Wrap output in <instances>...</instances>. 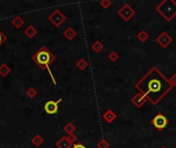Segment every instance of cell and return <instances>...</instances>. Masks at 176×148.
I'll list each match as a JSON object with an SVG mask.
<instances>
[{
    "label": "cell",
    "instance_id": "cell-1",
    "mask_svg": "<svg viewBox=\"0 0 176 148\" xmlns=\"http://www.w3.org/2000/svg\"><path fill=\"white\" fill-rule=\"evenodd\" d=\"M140 94L144 95L152 105L158 104L161 99L172 90L169 79L157 67H152L140 80L135 84Z\"/></svg>",
    "mask_w": 176,
    "mask_h": 148
},
{
    "label": "cell",
    "instance_id": "cell-2",
    "mask_svg": "<svg viewBox=\"0 0 176 148\" xmlns=\"http://www.w3.org/2000/svg\"><path fill=\"white\" fill-rule=\"evenodd\" d=\"M31 60L33 61L41 70H48L52 80H53V82H54V84H57L54 75H53L52 71H51V69H49V65H51L52 63H54V62L56 61V57H55V55L48 49V47L45 46V45L39 47L38 51L35 53L34 55H32Z\"/></svg>",
    "mask_w": 176,
    "mask_h": 148
},
{
    "label": "cell",
    "instance_id": "cell-3",
    "mask_svg": "<svg viewBox=\"0 0 176 148\" xmlns=\"http://www.w3.org/2000/svg\"><path fill=\"white\" fill-rule=\"evenodd\" d=\"M155 10L159 13L166 21H172L176 17V2L174 0H165L159 3L155 7Z\"/></svg>",
    "mask_w": 176,
    "mask_h": 148
},
{
    "label": "cell",
    "instance_id": "cell-4",
    "mask_svg": "<svg viewBox=\"0 0 176 148\" xmlns=\"http://www.w3.org/2000/svg\"><path fill=\"white\" fill-rule=\"evenodd\" d=\"M48 19L56 28H58L67 20V17L59 10V8H56V10H54V11L49 14Z\"/></svg>",
    "mask_w": 176,
    "mask_h": 148
},
{
    "label": "cell",
    "instance_id": "cell-5",
    "mask_svg": "<svg viewBox=\"0 0 176 148\" xmlns=\"http://www.w3.org/2000/svg\"><path fill=\"white\" fill-rule=\"evenodd\" d=\"M77 140V137L73 135H68V136H63L59 140L56 142V147L58 148H71L72 145L74 144V142Z\"/></svg>",
    "mask_w": 176,
    "mask_h": 148
},
{
    "label": "cell",
    "instance_id": "cell-6",
    "mask_svg": "<svg viewBox=\"0 0 176 148\" xmlns=\"http://www.w3.org/2000/svg\"><path fill=\"white\" fill-rule=\"evenodd\" d=\"M117 14H119V16L121 17L124 21H130L132 18L135 16L136 11L133 10V7H132L130 4L125 3V4L123 5V6L119 10Z\"/></svg>",
    "mask_w": 176,
    "mask_h": 148
},
{
    "label": "cell",
    "instance_id": "cell-7",
    "mask_svg": "<svg viewBox=\"0 0 176 148\" xmlns=\"http://www.w3.org/2000/svg\"><path fill=\"white\" fill-rule=\"evenodd\" d=\"M151 123L154 125L155 129H158L159 131H162L168 125V118L162 113H158L155 116L151 119Z\"/></svg>",
    "mask_w": 176,
    "mask_h": 148
},
{
    "label": "cell",
    "instance_id": "cell-8",
    "mask_svg": "<svg viewBox=\"0 0 176 148\" xmlns=\"http://www.w3.org/2000/svg\"><path fill=\"white\" fill-rule=\"evenodd\" d=\"M63 100L59 99L58 101H53V100H49L45 104V111L48 114H56L59 110V103H61Z\"/></svg>",
    "mask_w": 176,
    "mask_h": 148
},
{
    "label": "cell",
    "instance_id": "cell-9",
    "mask_svg": "<svg viewBox=\"0 0 176 148\" xmlns=\"http://www.w3.org/2000/svg\"><path fill=\"white\" fill-rule=\"evenodd\" d=\"M155 41H157L158 44L162 46L163 49H166V47L172 42L173 39H172V37L170 36L168 33H167V32H163L162 34L159 35V36L157 37Z\"/></svg>",
    "mask_w": 176,
    "mask_h": 148
},
{
    "label": "cell",
    "instance_id": "cell-10",
    "mask_svg": "<svg viewBox=\"0 0 176 148\" xmlns=\"http://www.w3.org/2000/svg\"><path fill=\"white\" fill-rule=\"evenodd\" d=\"M145 102H146V97L140 93L135 95V96L132 98V103H133L134 106H136L137 108H141L142 106L144 105Z\"/></svg>",
    "mask_w": 176,
    "mask_h": 148
},
{
    "label": "cell",
    "instance_id": "cell-11",
    "mask_svg": "<svg viewBox=\"0 0 176 148\" xmlns=\"http://www.w3.org/2000/svg\"><path fill=\"white\" fill-rule=\"evenodd\" d=\"M102 117H103V119L105 121H107L108 123H111L116 118V114L114 113V112L111 110V109H108L107 111L104 112V114L102 115Z\"/></svg>",
    "mask_w": 176,
    "mask_h": 148
},
{
    "label": "cell",
    "instance_id": "cell-12",
    "mask_svg": "<svg viewBox=\"0 0 176 148\" xmlns=\"http://www.w3.org/2000/svg\"><path fill=\"white\" fill-rule=\"evenodd\" d=\"M38 33V31H37V29L34 27L33 25H28L27 26V28L24 30V34L27 36L28 38H33L35 37L37 35Z\"/></svg>",
    "mask_w": 176,
    "mask_h": 148
},
{
    "label": "cell",
    "instance_id": "cell-13",
    "mask_svg": "<svg viewBox=\"0 0 176 148\" xmlns=\"http://www.w3.org/2000/svg\"><path fill=\"white\" fill-rule=\"evenodd\" d=\"M76 31L72 27H67L63 32V36L66 38L67 40H72L74 39V37L76 36Z\"/></svg>",
    "mask_w": 176,
    "mask_h": 148
},
{
    "label": "cell",
    "instance_id": "cell-14",
    "mask_svg": "<svg viewBox=\"0 0 176 148\" xmlns=\"http://www.w3.org/2000/svg\"><path fill=\"white\" fill-rule=\"evenodd\" d=\"M10 24L16 29H21L23 27V25L25 24V21H24V19H23L21 16H17V17H14V19L10 21Z\"/></svg>",
    "mask_w": 176,
    "mask_h": 148
},
{
    "label": "cell",
    "instance_id": "cell-15",
    "mask_svg": "<svg viewBox=\"0 0 176 148\" xmlns=\"http://www.w3.org/2000/svg\"><path fill=\"white\" fill-rule=\"evenodd\" d=\"M11 69L6 63H2L0 65V76L1 77H6L8 74H10Z\"/></svg>",
    "mask_w": 176,
    "mask_h": 148
},
{
    "label": "cell",
    "instance_id": "cell-16",
    "mask_svg": "<svg viewBox=\"0 0 176 148\" xmlns=\"http://www.w3.org/2000/svg\"><path fill=\"white\" fill-rule=\"evenodd\" d=\"M32 144L34 145V146H36V147H39V146H41V145L45 143V139H43L42 136H40L39 134H37V135H35L33 138H32Z\"/></svg>",
    "mask_w": 176,
    "mask_h": 148
},
{
    "label": "cell",
    "instance_id": "cell-17",
    "mask_svg": "<svg viewBox=\"0 0 176 148\" xmlns=\"http://www.w3.org/2000/svg\"><path fill=\"white\" fill-rule=\"evenodd\" d=\"M63 131L66 132L67 135H73L74 132L76 131V127L73 125L72 123H68L63 127Z\"/></svg>",
    "mask_w": 176,
    "mask_h": 148
},
{
    "label": "cell",
    "instance_id": "cell-18",
    "mask_svg": "<svg viewBox=\"0 0 176 148\" xmlns=\"http://www.w3.org/2000/svg\"><path fill=\"white\" fill-rule=\"evenodd\" d=\"M88 66H89V63H88V61L84 58H80V60L76 62V67H77L78 69L81 70V71L86 70L88 68Z\"/></svg>",
    "mask_w": 176,
    "mask_h": 148
},
{
    "label": "cell",
    "instance_id": "cell-19",
    "mask_svg": "<svg viewBox=\"0 0 176 148\" xmlns=\"http://www.w3.org/2000/svg\"><path fill=\"white\" fill-rule=\"evenodd\" d=\"M91 47H92V49L95 53H100L102 49H104V45H103V43H102L101 41L97 40L92 44V46H91Z\"/></svg>",
    "mask_w": 176,
    "mask_h": 148
},
{
    "label": "cell",
    "instance_id": "cell-20",
    "mask_svg": "<svg viewBox=\"0 0 176 148\" xmlns=\"http://www.w3.org/2000/svg\"><path fill=\"white\" fill-rule=\"evenodd\" d=\"M137 38L141 41V42H145V41H147L148 40V38H149V35H148V33L146 31H140L139 33H138V35H137Z\"/></svg>",
    "mask_w": 176,
    "mask_h": 148
},
{
    "label": "cell",
    "instance_id": "cell-21",
    "mask_svg": "<svg viewBox=\"0 0 176 148\" xmlns=\"http://www.w3.org/2000/svg\"><path fill=\"white\" fill-rule=\"evenodd\" d=\"M26 95H27L28 98H30V99H33L37 96V91L35 90L34 88H29L27 91H26Z\"/></svg>",
    "mask_w": 176,
    "mask_h": 148
},
{
    "label": "cell",
    "instance_id": "cell-22",
    "mask_svg": "<svg viewBox=\"0 0 176 148\" xmlns=\"http://www.w3.org/2000/svg\"><path fill=\"white\" fill-rule=\"evenodd\" d=\"M109 143H108L107 140H105V139H102L97 143V147L98 148H109Z\"/></svg>",
    "mask_w": 176,
    "mask_h": 148
},
{
    "label": "cell",
    "instance_id": "cell-23",
    "mask_svg": "<svg viewBox=\"0 0 176 148\" xmlns=\"http://www.w3.org/2000/svg\"><path fill=\"white\" fill-rule=\"evenodd\" d=\"M108 58H109V60L111 62H116L117 60H119V55L116 54L115 52H110L109 55H108Z\"/></svg>",
    "mask_w": 176,
    "mask_h": 148
},
{
    "label": "cell",
    "instance_id": "cell-24",
    "mask_svg": "<svg viewBox=\"0 0 176 148\" xmlns=\"http://www.w3.org/2000/svg\"><path fill=\"white\" fill-rule=\"evenodd\" d=\"M100 5L103 8H105V10H107L111 5V1L110 0H102V1H100Z\"/></svg>",
    "mask_w": 176,
    "mask_h": 148
},
{
    "label": "cell",
    "instance_id": "cell-25",
    "mask_svg": "<svg viewBox=\"0 0 176 148\" xmlns=\"http://www.w3.org/2000/svg\"><path fill=\"white\" fill-rule=\"evenodd\" d=\"M5 41H6V35L0 30V46H1Z\"/></svg>",
    "mask_w": 176,
    "mask_h": 148
},
{
    "label": "cell",
    "instance_id": "cell-26",
    "mask_svg": "<svg viewBox=\"0 0 176 148\" xmlns=\"http://www.w3.org/2000/svg\"><path fill=\"white\" fill-rule=\"evenodd\" d=\"M169 82L171 84L172 87H176V74H173L171 77L169 78Z\"/></svg>",
    "mask_w": 176,
    "mask_h": 148
},
{
    "label": "cell",
    "instance_id": "cell-27",
    "mask_svg": "<svg viewBox=\"0 0 176 148\" xmlns=\"http://www.w3.org/2000/svg\"><path fill=\"white\" fill-rule=\"evenodd\" d=\"M71 148H87L84 145L81 143V142H77V143H74L72 145Z\"/></svg>",
    "mask_w": 176,
    "mask_h": 148
},
{
    "label": "cell",
    "instance_id": "cell-28",
    "mask_svg": "<svg viewBox=\"0 0 176 148\" xmlns=\"http://www.w3.org/2000/svg\"><path fill=\"white\" fill-rule=\"evenodd\" d=\"M161 148H167V147H165V146H163V147H161Z\"/></svg>",
    "mask_w": 176,
    "mask_h": 148
},
{
    "label": "cell",
    "instance_id": "cell-29",
    "mask_svg": "<svg viewBox=\"0 0 176 148\" xmlns=\"http://www.w3.org/2000/svg\"><path fill=\"white\" fill-rule=\"evenodd\" d=\"M175 107H176V103H175Z\"/></svg>",
    "mask_w": 176,
    "mask_h": 148
}]
</instances>
